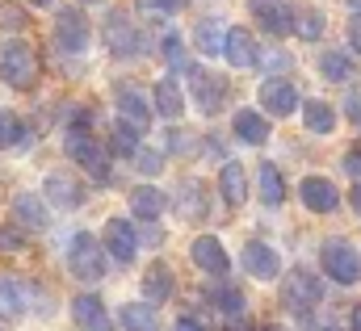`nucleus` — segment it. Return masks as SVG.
<instances>
[{"label": "nucleus", "instance_id": "1", "mask_svg": "<svg viewBox=\"0 0 361 331\" xmlns=\"http://www.w3.org/2000/svg\"><path fill=\"white\" fill-rule=\"evenodd\" d=\"M319 302H324V281H319L311 268H290V273L281 277V306H286V311L311 315Z\"/></svg>", "mask_w": 361, "mask_h": 331}, {"label": "nucleus", "instance_id": "2", "mask_svg": "<svg viewBox=\"0 0 361 331\" xmlns=\"http://www.w3.org/2000/svg\"><path fill=\"white\" fill-rule=\"evenodd\" d=\"M0 80L13 88H30L38 80V55L30 42H8L0 46Z\"/></svg>", "mask_w": 361, "mask_h": 331}, {"label": "nucleus", "instance_id": "3", "mask_svg": "<svg viewBox=\"0 0 361 331\" xmlns=\"http://www.w3.org/2000/svg\"><path fill=\"white\" fill-rule=\"evenodd\" d=\"M319 264L336 285H357L361 281V256L349 239H328L319 251Z\"/></svg>", "mask_w": 361, "mask_h": 331}, {"label": "nucleus", "instance_id": "4", "mask_svg": "<svg viewBox=\"0 0 361 331\" xmlns=\"http://www.w3.org/2000/svg\"><path fill=\"white\" fill-rule=\"evenodd\" d=\"M68 156L85 168L97 185H105V180H109V151L92 139L89 130H72V135H68Z\"/></svg>", "mask_w": 361, "mask_h": 331}, {"label": "nucleus", "instance_id": "5", "mask_svg": "<svg viewBox=\"0 0 361 331\" xmlns=\"http://www.w3.org/2000/svg\"><path fill=\"white\" fill-rule=\"evenodd\" d=\"M68 268L80 277V281H101L105 277V251L92 239L89 231L72 235V248H68Z\"/></svg>", "mask_w": 361, "mask_h": 331}, {"label": "nucleus", "instance_id": "6", "mask_svg": "<svg viewBox=\"0 0 361 331\" xmlns=\"http://www.w3.org/2000/svg\"><path fill=\"white\" fill-rule=\"evenodd\" d=\"M55 42H59L68 55H85V46H89V21H85V13H80V8H59Z\"/></svg>", "mask_w": 361, "mask_h": 331}, {"label": "nucleus", "instance_id": "7", "mask_svg": "<svg viewBox=\"0 0 361 331\" xmlns=\"http://www.w3.org/2000/svg\"><path fill=\"white\" fill-rule=\"evenodd\" d=\"M189 84H193V92H197V109H202V113H219V109L227 105V80H223V76H210L206 68H193V72H189Z\"/></svg>", "mask_w": 361, "mask_h": 331}, {"label": "nucleus", "instance_id": "8", "mask_svg": "<svg viewBox=\"0 0 361 331\" xmlns=\"http://www.w3.org/2000/svg\"><path fill=\"white\" fill-rule=\"evenodd\" d=\"M114 101H118V113H122L135 130L152 122V101H147V92H143L139 84H118V88H114Z\"/></svg>", "mask_w": 361, "mask_h": 331}, {"label": "nucleus", "instance_id": "9", "mask_svg": "<svg viewBox=\"0 0 361 331\" xmlns=\"http://www.w3.org/2000/svg\"><path fill=\"white\" fill-rule=\"evenodd\" d=\"M135 248H139V235L126 218H109L105 223V256H114L118 264H130L135 260Z\"/></svg>", "mask_w": 361, "mask_h": 331}, {"label": "nucleus", "instance_id": "10", "mask_svg": "<svg viewBox=\"0 0 361 331\" xmlns=\"http://www.w3.org/2000/svg\"><path fill=\"white\" fill-rule=\"evenodd\" d=\"M189 256H193V264H197L202 273H210V277H227V268H231L227 248H223L214 235H197L193 248H189Z\"/></svg>", "mask_w": 361, "mask_h": 331}, {"label": "nucleus", "instance_id": "11", "mask_svg": "<svg viewBox=\"0 0 361 331\" xmlns=\"http://www.w3.org/2000/svg\"><path fill=\"white\" fill-rule=\"evenodd\" d=\"M72 319H76L80 331H114V319H109V311H105V302L97 294H76Z\"/></svg>", "mask_w": 361, "mask_h": 331}, {"label": "nucleus", "instance_id": "12", "mask_svg": "<svg viewBox=\"0 0 361 331\" xmlns=\"http://www.w3.org/2000/svg\"><path fill=\"white\" fill-rule=\"evenodd\" d=\"M105 38H109V46H114V55H139V46H143V38H139V30L130 25V17L126 13H109L105 17Z\"/></svg>", "mask_w": 361, "mask_h": 331}, {"label": "nucleus", "instance_id": "13", "mask_svg": "<svg viewBox=\"0 0 361 331\" xmlns=\"http://www.w3.org/2000/svg\"><path fill=\"white\" fill-rule=\"evenodd\" d=\"M298 193H302V206H307L311 214H332V210L341 206L336 185H332V180H324V176H307V180L298 185Z\"/></svg>", "mask_w": 361, "mask_h": 331}, {"label": "nucleus", "instance_id": "14", "mask_svg": "<svg viewBox=\"0 0 361 331\" xmlns=\"http://www.w3.org/2000/svg\"><path fill=\"white\" fill-rule=\"evenodd\" d=\"M223 55L231 59V68H257L261 63V51H257V38L244 30V25H231L227 30V42H223Z\"/></svg>", "mask_w": 361, "mask_h": 331}, {"label": "nucleus", "instance_id": "15", "mask_svg": "<svg viewBox=\"0 0 361 331\" xmlns=\"http://www.w3.org/2000/svg\"><path fill=\"white\" fill-rule=\"evenodd\" d=\"M13 227L17 231H47V201L38 193H17L13 197Z\"/></svg>", "mask_w": 361, "mask_h": 331}, {"label": "nucleus", "instance_id": "16", "mask_svg": "<svg viewBox=\"0 0 361 331\" xmlns=\"http://www.w3.org/2000/svg\"><path fill=\"white\" fill-rule=\"evenodd\" d=\"M261 105H265V113H273V118H286V113L298 109V88L290 80H265L261 84Z\"/></svg>", "mask_w": 361, "mask_h": 331}, {"label": "nucleus", "instance_id": "17", "mask_svg": "<svg viewBox=\"0 0 361 331\" xmlns=\"http://www.w3.org/2000/svg\"><path fill=\"white\" fill-rule=\"evenodd\" d=\"M244 268H248V277H257V281H273V277L281 273V260H277V251H273L269 244L252 239V244H244Z\"/></svg>", "mask_w": 361, "mask_h": 331}, {"label": "nucleus", "instance_id": "18", "mask_svg": "<svg viewBox=\"0 0 361 331\" xmlns=\"http://www.w3.org/2000/svg\"><path fill=\"white\" fill-rule=\"evenodd\" d=\"M173 298V268L164 264V260H156V264H147V273H143V306H160V302H169Z\"/></svg>", "mask_w": 361, "mask_h": 331}, {"label": "nucleus", "instance_id": "19", "mask_svg": "<svg viewBox=\"0 0 361 331\" xmlns=\"http://www.w3.org/2000/svg\"><path fill=\"white\" fill-rule=\"evenodd\" d=\"M47 201H55L59 210H76V206L85 201V189H80L76 176H68V172H51V176H47Z\"/></svg>", "mask_w": 361, "mask_h": 331}, {"label": "nucleus", "instance_id": "20", "mask_svg": "<svg viewBox=\"0 0 361 331\" xmlns=\"http://www.w3.org/2000/svg\"><path fill=\"white\" fill-rule=\"evenodd\" d=\"M206 185L202 180H180V189H177V214L185 218V223H202L206 218Z\"/></svg>", "mask_w": 361, "mask_h": 331}, {"label": "nucleus", "instance_id": "21", "mask_svg": "<svg viewBox=\"0 0 361 331\" xmlns=\"http://www.w3.org/2000/svg\"><path fill=\"white\" fill-rule=\"evenodd\" d=\"M235 139L248 147H265L269 143V118L257 109H235Z\"/></svg>", "mask_w": 361, "mask_h": 331}, {"label": "nucleus", "instance_id": "22", "mask_svg": "<svg viewBox=\"0 0 361 331\" xmlns=\"http://www.w3.org/2000/svg\"><path fill=\"white\" fill-rule=\"evenodd\" d=\"M152 109L160 113V118H169V122H177L180 109H185V96H180V84L173 76H164V80H156L152 88Z\"/></svg>", "mask_w": 361, "mask_h": 331}, {"label": "nucleus", "instance_id": "23", "mask_svg": "<svg viewBox=\"0 0 361 331\" xmlns=\"http://www.w3.org/2000/svg\"><path fill=\"white\" fill-rule=\"evenodd\" d=\"M257 21L269 34H290L294 30V8L281 4V0H257Z\"/></svg>", "mask_w": 361, "mask_h": 331}, {"label": "nucleus", "instance_id": "24", "mask_svg": "<svg viewBox=\"0 0 361 331\" xmlns=\"http://www.w3.org/2000/svg\"><path fill=\"white\" fill-rule=\"evenodd\" d=\"M219 189H223V201H227V206H240V201L248 197V172H244V164L227 160L223 172H219Z\"/></svg>", "mask_w": 361, "mask_h": 331}, {"label": "nucleus", "instance_id": "25", "mask_svg": "<svg viewBox=\"0 0 361 331\" xmlns=\"http://www.w3.org/2000/svg\"><path fill=\"white\" fill-rule=\"evenodd\" d=\"M130 210H135V218L156 223L164 214V193L156 185H139V189H130Z\"/></svg>", "mask_w": 361, "mask_h": 331}, {"label": "nucleus", "instance_id": "26", "mask_svg": "<svg viewBox=\"0 0 361 331\" xmlns=\"http://www.w3.org/2000/svg\"><path fill=\"white\" fill-rule=\"evenodd\" d=\"M25 315V285L0 273V319H21Z\"/></svg>", "mask_w": 361, "mask_h": 331}, {"label": "nucleus", "instance_id": "27", "mask_svg": "<svg viewBox=\"0 0 361 331\" xmlns=\"http://www.w3.org/2000/svg\"><path fill=\"white\" fill-rule=\"evenodd\" d=\"M302 118H307V130L311 135H332L336 130V113L328 101H307L302 105Z\"/></svg>", "mask_w": 361, "mask_h": 331}, {"label": "nucleus", "instance_id": "28", "mask_svg": "<svg viewBox=\"0 0 361 331\" xmlns=\"http://www.w3.org/2000/svg\"><path fill=\"white\" fill-rule=\"evenodd\" d=\"M257 180H261V201H265V206H281V201H286V180H281V172L273 164H261Z\"/></svg>", "mask_w": 361, "mask_h": 331}, {"label": "nucleus", "instance_id": "29", "mask_svg": "<svg viewBox=\"0 0 361 331\" xmlns=\"http://www.w3.org/2000/svg\"><path fill=\"white\" fill-rule=\"evenodd\" d=\"M118 319H122V327H126V331H160L156 315H152V306H143V302L122 306V311H118Z\"/></svg>", "mask_w": 361, "mask_h": 331}, {"label": "nucleus", "instance_id": "30", "mask_svg": "<svg viewBox=\"0 0 361 331\" xmlns=\"http://www.w3.org/2000/svg\"><path fill=\"white\" fill-rule=\"evenodd\" d=\"M193 42H197V51H202V55H219V51H223V42H227L223 21H202V25H197V34H193Z\"/></svg>", "mask_w": 361, "mask_h": 331}, {"label": "nucleus", "instance_id": "31", "mask_svg": "<svg viewBox=\"0 0 361 331\" xmlns=\"http://www.w3.org/2000/svg\"><path fill=\"white\" fill-rule=\"evenodd\" d=\"M210 302L227 315V319H244V311H248V298L240 294V289H231V285H223V289H210Z\"/></svg>", "mask_w": 361, "mask_h": 331}, {"label": "nucleus", "instance_id": "32", "mask_svg": "<svg viewBox=\"0 0 361 331\" xmlns=\"http://www.w3.org/2000/svg\"><path fill=\"white\" fill-rule=\"evenodd\" d=\"M25 143H30V130H25L13 113L0 109V147H25Z\"/></svg>", "mask_w": 361, "mask_h": 331}, {"label": "nucleus", "instance_id": "33", "mask_svg": "<svg viewBox=\"0 0 361 331\" xmlns=\"http://www.w3.org/2000/svg\"><path fill=\"white\" fill-rule=\"evenodd\" d=\"M160 51H164V59H169V68H173V72H193V63H189V55H185L180 34H164Z\"/></svg>", "mask_w": 361, "mask_h": 331}, {"label": "nucleus", "instance_id": "34", "mask_svg": "<svg viewBox=\"0 0 361 331\" xmlns=\"http://www.w3.org/2000/svg\"><path fill=\"white\" fill-rule=\"evenodd\" d=\"M319 72L328 76V80H349V72H353V63L341 55V51H328V55H319Z\"/></svg>", "mask_w": 361, "mask_h": 331}, {"label": "nucleus", "instance_id": "35", "mask_svg": "<svg viewBox=\"0 0 361 331\" xmlns=\"http://www.w3.org/2000/svg\"><path fill=\"white\" fill-rule=\"evenodd\" d=\"M294 34L307 38V42H315L324 34V13H294Z\"/></svg>", "mask_w": 361, "mask_h": 331}, {"label": "nucleus", "instance_id": "36", "mask_svg": "<svg viewBox=\"0 0 361 331\" xmlns=\"http://www.w3.org/2000/svg\"><path fill=\"white\" fill-rule=\"evenodd\" d=\"M114 151H118V156H135V151H139V139H135V126H130V122L114 126Z\"/></svg>", "mask_w": 361, "mask_h": 331}, {"label": "nucleus", "instance_id": "37", "mask_svg": "<svg viewBox=\"0 0 361 331\" xmlns=\"http://www.w3.org/2000/svg\"><path fill=\"white\" fill-rule=\"evenodd\" d=\"M135 168H139L143 176H160V172H164V160H160L156 151H143V147H139V151H135Z\"/></svg>", "mask_w": 361, "mask_h": 331}, {"label": "nucleus", "instance_id": "38", "mask_svg": "<svg viewBox=\"0 0 361 331\" xmlns=\"http://www.w3.org/2000/svg\"><path fill=\"white\" fill-rule=\"evenodd\" d=\"M21 248H25V231H17L13 223L0 227V251H21Z\"/></svg>", "mask_w": 361, "mask_h": 331}, {"label": "nucleus", "instance_id": "39", "mask_svg": "<svg viewBox=\"0 0 361 331\" xmlns=\"http://www.w3.org/2000/svg\"><path fill=\"white\" fill-rule=\"evenodd\" d=\"M0 25H8V30H25V13L13 8V4L4 0V4H0Z\"/></svg>", "mask_w": 361, "mask_h": 331}, {"label": "nucleus", "instance_id": "40", "mask_svg": "<svg viewBox=\"0 0 361 331\" xmlns=\"http://www.w3.org/2000/svg\"><path fill=\"white\" fill-rule=\"evenodd\" d=\"M341 168H345V172H349V176L361 185V147H349V151L341 156Z\"/></svg>", "mask_w": 361, "mask_h": 331}, {"label": "nucleus", "instance_id": "41", "mask_svg": "<svg viewBox=\"0 0 361 331\" xmlns=\"http://www.w3.org/2000/svg\"><path fill=\"white\" fill-rule=\"evenodd\" d=\"M185 0H139V8L143 13H173V8H180Z\"/></svg>", "mask_w": 361, "mask_h": 331}, {"label": "nucleus", "instance_id": "42", "mask_svg": "<svg viewBox=\"0 0 361 331\" xmlns=\"http://www.w3.org/2000/svg\"><path fill=\"white\" fill-rule=\"evenodd\" d=\"M349 46L361 55V13H353V17H349Z\"/></svg>", "mask_w": 361, "mask_h": 331}, {"label": "nucleus", "instance_id": "43", "mask_svg": "<svg viewBox=\"0 0 361 331\" xmlns=\"http://www.w3.org/2000/svg\"><path fill=\"white\" fill-rule=\"evenodd\" d=\"M173 331H206V327H202L197 319H177V327H173Z\"/></svg>", "mask_w": 361, "mask_h": 331}, {"label": "nucleus", "instance_id": "44", "mask_svg": "<svg viewBox=\"0 0 361 331\" xmlns=\"http://www.w3.org/2000/svg\"><path fill=\"white\" fill-rule=\"evenodd\" d=\"M269 68H273V72H281V68H290V55H269Z\"/></svg>", "mask_w": 361, "mask_h": 331}, {"label": "nucleus", "instance_id": "45", "mask_svg": "<svg viewBox=\"0 0 361 331\" xmlns=\"http://www.w3.org/2000/svg\"><path fill=\"white\" fill-rule=\"evenodd\" d=\"M349 118L361 126V101H357V96H349Z\"/></svg>", "mask_w": 361, "mask_h": 331}, {"label": "nucleus", "instance_id": "46", "mask_svg": "<svg viewBox=\"0 0 361 331\" xmlns=\"http://www.w3.org/2000/svg\"><path fill=\"white\" fill-rule=\"evenodd\" d=\"M349 206L361 214V185H353V189H349Z\"/></svg>", "mask_w": 361, "mask_h": 331}, {"label": "nucleus", "instance_id": "47", "mask_svg": "<svg viewBox=\"0 0 361 331\" xmlns=\"http://www.w3.org/2000/svg\"><path fill=\"white\" fill-rule=\"evenodd\" d=\"M353 331H361V306L353 311Z\"/></svg>", "mask_w": 361, "mask_h": 331}, {"label": "nucleus", "instance_id": "48", "mask_svg": "<svg viewBox=\"0 0 361 331\" xmlns=\"http://www.w3.org/2000/svg\"><path fill=\"white\" fill-rule=\"evenodd\" d=\"M25 4H34V8H47V4H51V0H25Z\"/></svg>", "mask_w": 361, "mask_h": 331}, {"label": "nucleus", "instance_id": "49", "mask_svg": "<svg viewBox=\"0 0 361 331\" xmlns=\"http://www.w3.org/2000/svg\"><path fill=\"white\" fill-rule=\"evenodd\" d=\"M261 331H286V327H277V323H269V327H261Z\"/></svg>", "mask_w": 361, "mask_h": 331}, {"label": "nucleus", "instance_id": "50", "mask_svg": "<svg viewBox=\"0 0 361 331\" xmlns=\"http://www.w3.org/2000/svg\"><path fill=\"white\" fill-rule=\"evenodd\" d=\"M349 4H353V8H357V13H361V0H349Z\"/></svg>", "mask_w": 361, "mask_h": 331}, {"label": "nucleus", "instance_id": "51", "mask_svg": "<svg viewBox=\"0 0 361 331\" xmlns=\"http://www.w3.org/2000/svg\"><path fill=\"white\" fill-rule=\"evenodd\" d=\"M85 4H92V0H85Z\"/></svg>", "mask_w": 361, "mask_h": 331}]
</instances>
